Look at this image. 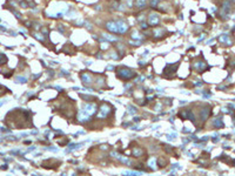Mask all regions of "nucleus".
Wrapping results in <instances>:
<instances>
[{"mask_svg":"<svg viewBox=\"0 0 235 176\" xmlns=\"http://www.w3.org/2000/svg\"><path fill=\"white\" fill-rule=\"evenodd\" d=\"M84 110H85L88 115H92V114H94L95 110H96V106H95L94 103H88V105H85L84 106Z\"/></svg>","mask_w":235,"mask_h":176,"instance_id":"obj_7","label":"nucleus"},{"mask_svg":"<svg viewBox=\"0 0 235 176\" xmlns=\"http://www.w3.org/2000/svg\"><path fill=\"white\" fill-rule=\"evenodd\" d=\"M115 157H118L120 160V161L122 162V163H125V164H131V161H129L128 158H126V157H123V156H120V155H116Z\"/></svg>","mask_w":235,"mask_h":176,"instance_id":"obj_18","label":"nucleus"},{"mask_svg":"<svg viewBox=\"0 0 235 176\" xmlns=\"http://www.w3.org/2000/svg\"><path fill=\"white\" fill-rule=\"evenodd\" d=\"M116 76L119 79L127 81V80H131L133 78H135L136 73L133 69H131V68H127V67H119L116 69Z\"/></svg>","mask_w":235,"mask_h":176,"instance_id":"obj_1","label":"nucleus"},{"mask_svg":"<svg viewBox=\"0 0 235 176\" xmlns=\"http://www.w3.org/2000/svg\"><path fill=\"white\" fill-rule=\"evenodd\" d=\"M106 28H107V31H109V32L118 33V25H116V21H113V20L108 21L106 24Z\"/></svg>","mask_w":235,"mask_h":176,"instance_id":"obj_6","label":"nucleus"},{"mask_svg":"<svg viewBox=\"0 0 235 176\" xmlns=\"http://www.w3.org/2000/svg\"><path fill=\"white\" fill-rule=\"evenodd\" d=\"M80 78H81V80H82V83L85 86L91 85V83H92V76L89 75V74L82 73V74H80Z\"/></svg>","mask_w":235,"mask_h":176,"instance_id":"obj_9","label":"nucleus"},{"mask_svg":"<svg viewBox=\"0 0 235 176\" xmlns=\"http://www.w3.org/2000/svg\"><path fill=\"white\" fill-rule=\"evenodd\" d=\"M132 154H133V156H135V157H141V156L145 154V152L141 148H134L133 152H132Z\"/></svg>","mask_w":235,"mask_h":176,"instance_id":"obj_12","label":"nucleus"},{"mask_svg":"<svg viewBox=\"0 0 235 176\" xmlns=\"http://www.w3.org/2000/svg\"><path fill=\"white\" fill-rule=\"evenodd\" d=\"M140 121H141V119H140V118H136V116L134 118V122H140Z\"/></svg>","mask_w":235,"mask_h":176,"instance_id":"obj_30","label":"nucleus"},{"mask_svg":"<svg viewBox=\"0 0 235 176\" xmlns=\"http://www.w3.org/2000/svg\"><path fill=\"white\" fill-rule=\"evenodd\" d=\"M102 37L105 38V39L107 40V41H109V42H115V41H118V38L113 37L112 34H107V33H102Z\"/></svg>","mask_w":235,"mask_h":176,"instance_id":"obj_14","label":"nucleus"},{"mask_svg":"<svg viewBox=\"0 0 235 176\" xmlns=\"http://www.w3.org/2000/svg\"><path fill=\"white\" fill-rule=\"evenodd\" d=\"M107 69H110V70H112V69H114V67H113V66H108V67H107Z\"/></svg>","mask_w":235,"mask_h":176,"instance_id":"obj_31","label":"nucleus"},{"mask_svg":"<svg viewBox=\"0 0 235 176\" xmlns=\"http://www.w3.org/2000/svg\"><path fill=\"white\" fill-rule=\"evenodd\" d=\"M177 67H179V62H176V64H168V65H166L165 69H163V76H165V78H167V79H172V78H173V75H175V73H176Z\"/></svg>","mask_w":235,"mask_h":176,"instance_id":"obj_2","label":"nucleus"},{"mask_svg":"<svg viewBox=\"0 0 235 176\" xmlns=\"http://www.w3.org/2000/svg\"><path fill=\"white\" fill-rule=\"evenodd\" d=\"M61 75H65V76H70V73H68L67 70H61Z\"/></svg>","mask_w":235,"mask_h":176,"instance_id":"obj_28","label":"nucleus"},{"mask_svg":"<svg viewBox=\"0 0 235 176\" xmlns=\"http://www.w3.org/2000/svg\"><path fill=\"white\" fill-rule=\"evenodd\" d=\"M17 80H19V82H20V83H24V82H26V79H25V78H20V76H19V78H17Z\"/></svg>","mask_w":235,"mask_h":176,"instance_id":"obj_27","label":"nucleus"},{"mask_svg":"<svg viewBox=\"0 0 235 176\" xmlns=\"http://www.w3.org/2000/svg\"><path fill=\"white\" fill-rule=\"evenodd\" d=\"M209 112H211L209 107H206V108H203V109L201 110V114H200V116H201V120H206V119L208 118V115H209Z\"/></svg>","mask_w":235,"mask_h":176,"instance_id":"obj_13","label":"nucleus"},{"mask_svg":"<svg viewBox=\"0 0 235 176\" xmlns=\"http://www.w3.org/2000/svg\"><path fill=\"white\" fill-rule=\"evenodd\" d=\"M80 97H81V99H84V100H86V101H94V100H96V97H95V96L85 95V94H80Z\"/></svg>","mask_w":235,"mask_h":176,"instance_id":"obj_17","label":"nucleus"},{"mask_svg":"<svg viewBox=\"0 0 235 176\" xmlns=\"http://www.w3.org/2000/svg\"><path fill=\"white\" fill-rule=\"evenodd\" d=\"M141 28H142V30H146V28H148V25L147 24H145V22H142V24H141V26H140Z\"/></svg>","mask_w":235,"mask_h":176,"instance_id":"obj_29","label":"nucleus"},{"mask_svg":"<svg viewBox=\"0 0 235 176\" xmlns=\"http://www.w3.org/2000/svg\"><path fill=\"white\" fill-rule=\"evenodd\" d=\"M159 22H160V18L156 13L149 14V17H148V25H150V26H158Z\"/></svg>","mask_w":235,"mask_h":176,"instance_id":"obj_5","label":"nucleus"},{"mask_svg":"<svg viewBox=\"0 0 235 176\" xmlns=\"http://www.w3.org/2000/svg\"><path fill=\"white\" fill-rule=\"evenodd\" d=\"M116 25H118V33H120V34H125L129 28L128 24H127L125 20H122V19L118 20V21H116Z\"/></svg>","mask_w":235,"mask_h":176,"instance_id":"obj_4","label":"nucleus"},{"mask_svg":"<svg viewBox=\"0 0 235 176\" xmlns=\"http://www.w3.org/2000/svg\"><path fill=\"white\" fill-rule=\"evenodd\" d=\"M160 0H150V6L152 7H156V5L159 4Z\"/></svg>","mask_w":235,"mask_h":176,"instance_id":"obj_25","label":"nucleus"},{"mask_svg":"<svg viewBox=\"0 0 235 176\" xmlns=\"http://www.w3.org/2000/svg\"><path fill=\"white\" fill-rule=\"evenodd\" d=\"M129 43L133 46H140L141 45V41L139 40V41H129Z\"/></svg>","mask_w":235,"mask_h":176,"instance_id":"obj_26","label":"nucleus"},{"mask_svg":"<svg viewBox=\"0 0 235 176\" xmlns=\"http://www.w3.org/2000/svg\"><path fill=\"white\" fill-rule=\"evenodd\" d=\"M148 166L150 167V169L152 170H155L156 169V157H152L148 161Z\"/></svg>","mask_w":235,"mask_h":176,"instance_id":"obj_15","label":"nucleus"},{"mask_svg":"<svg viewBox=\"0 0 235 176\" xmlns=\"http://www.w3.org/2000/svg\"><path fill=\"white\" fill-rule=\"evenodd\" d=\"M128 112H129V114H135V113H136V109H135L133 106H128Z\"/></svg>","mask_w":235,"mask_h":176,"instance_id":"obj_24","label":"nucleus"},{"mask_svg":"<svg viewBox=\"0 0 235 176\" xmlns=\"http://www.w3.org/2000/svg\"><path fill=\"white\" fill-rule=\"evenodd\" d=\"M220 40L222 41V42H227V45H230V41H229L228 35H227V34H223V35H221Z\"/></svg>","mask_w":235,"mask_h":176,"instance_id":"obj_19","label":"nucleus"},{"mask_svg":"<svg viewBox=\"0 0 235 176\" xmlns=\"http://www.w3.org/2000/svg\"><path fill=\"white\" fill-rule=\"evenodd\" d=\"M125 175H140L141 171H123Z\"/></svg>","mask_w":235,"mask_h":176,"instance_id":"obj_22","label":"nucleus"},{"mask_svg":"<svg viewBox=\"0 0 235 176\" xmlns=\"http://www.w3.org/2000/svg\"><path fill=\"white\" fill-rule=\"evenodd\" d=\"M109 112H110V106L108 105V103L105 102V103H102V105L100 106V112H99L98 116L100 119H104L109 114Z\"/></svg>","mask_w":235,"mask_h":176,"instance_id":"obj_3","label":"nucleus"},{"mask_svg":"<svg viewBox=\"0 0 235 176\" xmlns=\"http://www.w3.org/2000/svg\"><path fill=\"white\" fill-rule=\"evenodd\" d=\"M7 61V58L4 54H0V64H5Z\"/></svg>","mask_w":235,"mask_h":176,"instance_id":"obj_23","label":"nucleus"},{"mask_svg":"<svg viewBox=\"0 0 235 176\" xmlns=\"http://www.w3.org/2000/svg\"><path fill=\"white\" fill-rule=\"evenodd\" d=\"M33 37H34V38H37V39L40 40V41H44V40H45V37H44V34L37 33V32H35V33H33Z\"/></svg>","mask_w":235,"mask_h":176,"instance_id":"obj_20","label":"nucleus"},{"mask_svg":"<svg viewBox=\"0 0 235 176\" xmlns=\"http://www.w3.org/2000/svg\"><path fill=\"white\" fill-rule=\"evenodd\" d=\"M134 6L137 9H144L147 6V0H135L134 1Z\"/></svg>","mask_w":235,"mask_h":176,"instance_id":"obj_11","label":"nucleus"},{"mask_svg":"<svg viewBox=\"0 0 235 176\" xmlns=\"http://www.w3.org/2000/svg\"><path fill=\"white\" fill-rule=\"evenodd\" d=\"M213 125L215 126L216 128H222L223 127V122H222V120H221L220 118H217V119H215V120H214Z\"/></svg>","mask_w":235,"mask_h":176,"instance_id":"obj_16","label":"nucleus"},{"mask_svg":"<svg viewBox=\"0 0 235 176\" xmlns=\"http://www.w3.org/2000/svg\"><path fill=\"white\" fill-rule=\"evenodd\" d=\"M153 34H154V38H155V39H161V38L165 37L166 30L165 28H156V30L153 32Z\"/></svg>","mask_w":235,"mask_h":176,"instance_id":"obj_10","label":"nucleus"},{"mask_svg":"<svg viewBox=\"0 0 235 176\" xmlns=\"http://www.w3.org/2000/svg\"><path fill=\"white\" fill-rule=\"evenodd\" d=\"M89 119H91V115H88V114H87V113L85 112V110H80V113H79V115H78V120H79L80 122H87L89 120Z\"/></svg>","mask_w":235,"mask_h":176,"instance_id":"obj_8","label":"nucleus"},{"mask_svg":"<svg viewBox=\"0 0 235 176\" xmlns=\"http://www.w3.org/2000/svg\"><path fill=\"white\" fill-rule=\"evenodd\" d=\"M131 38H132V39H137V40H141V39H142L141 34H140V33H137V32H134V33L131 35Z\"/></svg>","mask_w":235,"mask_h":176,"instance_id":"obj_21","label":"nucleus"}]
</instances>
